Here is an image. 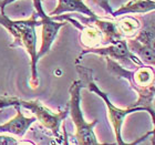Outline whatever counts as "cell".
Instances as JSON below:
<instances>
[{
  "label": "cell",
  "instance_id": "7",
  "mask_svg": "<svg viewBox=\"0 0 155 145\" xmlns=\"http://www.w3.org/2000/svg\"><path fill=\"white\" fill-rule=\"evenodd\" d=\"M126 42L130 50L143 63L155 68V49L150 42L147 33L141 32L136 36V38H131Z\"/></svg>",
  "mask_w": 155,
  "mask_h": 145
},
{
  "label": "cell",
  "instance_id": "11",
  "mask_svg": "<svg viewBox=\"0 0 155 145\" xmlns=\"http://www.w3.org/2000/svg\"><path fill=\"white\" fill-rule=\"evenodd\" d=\"M117 28L122 37H133L139 31L140 29V22L139 20L133 18V17H124L120 20L119 22H116Z\"/></svg>",
  "mask_w": 155,
  "mask_h": 145
},
{
  "label": "cell",
  "instance_id": "8",
  "mask_svg": "<svg viewBox=\"0 0 155 145\" xmlns=\"http://www.w3.org/2000/svg\"><path fill=\"white\" fill-rule=\"evenodd\" d=\"M15 107L17 109V114L8 122L0 125V133H10V134H15V135L21 137L28 132L30 126L32 125L37 120L35 116L28 117V116L23 115L20 105H16Z\"/></svg>",
  "mask_w": 155,
  "mask_h": 145
},
{
  "label": "cell",
  "instance_id": "10",
  "mask_svg": "<svg viewBox=\"0 0 155 145\" xmlns=\"http://www.w3.org/2000/svg\"><path fill=\"white\" fill-rule=\"evenodd\" d=\"M153 10H155V0H130L113 11L112 17L116 18L129 13H146Z\"/></svg>",
  "mask_w": 155,
  "mask_h": 145
},
{
  "label": "cell",
  "instance_id": "2",
  "mask_svg": "<svg viewBox=\"0 0 155 145\" xmlns=\"http://www.w3.org/2000/svg\"><path fill=\"white\" fill-rule=\"evenodd\" d=\"M84 87L81 80L72 82L69 89L70 100L68 103L69 114L75 126V139L81 145H95L99 144L97 135L94 133V126L97 124V120L92 122L85 121L81 110V90Z\"/></svg>",
  "mask_w": 155,
  "mask_h": 145
},
{
  "label": "cell",
  "instance_id": "4",
  "mask_svg": "<svg viewBox=\"0 0 155 145\" xmlns=\"http://www.w3.org/2000/svg\"><path fill=\"white\" fill-rule=\"evenodd\" d=\"M21 107L26 110H29L32 113L36 120L41 124L45 130L52 133V135L55 136L57 139H62L61 135V124L65 120V117L69 114L68 105L63 111L53 112L47 107L45 105L40 102L39 100H30L25 101L19 99V104Z\"/></svg>",
  "mask_w": 155,
  "mask_h": 145
},
{
  "label": "cell",
  "instance_id": "15",
  "mask_svg": "<svg viewBox=\"0 0 155 145\" xmlns=\"http://www.w3.org/2000/svg\"><path fill=\"white\" fill-rule=\"evenodd\" d=\"M11 2H13V0H1L0 1V10H5V8Z\"/></svg>",
  "mask_w": 155,
  "mask_h": 145
},
{
  "label": "cell",
  "instance_id": "5",
  "mask_svg": "<svg viewBox=\"0 0 155 145\" xmlns=\"http://www.w3.org/2000/svg\"><path fill=\"white\" fill-rule=\"evenodd\" d=\"M33 7L36 9L37 16L39 19L41 20L42 26V41L41 47L38 50L37 53V60H40L42 57L48 54L49 51L51 50V47L53 42L55 41V38L58 36L59 30L63 28L67 25V21H59L54 20L51 16H49L45 12V10L42 8L41 0H32Z\"/></svg>",
  "mask_w": 155,
  "mask_h": 145
},
{
  "label": "cell",
  "instance_id": "14",
  "mask_svg": "<svg viewBox=\"0 0 155 145\" xmlns=\"http://www.w3.org/2000/svg\"><path fill=\"white\" fill-rule=\"evenodd\" d=\"M18 140L13 139L9 135H0V145H17L20 144Z\"/></svg>",
  "mask_w": 155,
  "mask_h": 145
},
{
  "label": "cell",
  "instance_id": "13",
  "mask_svg": "<svg viewBox=\"0 0 155 145\" xmlns=\"http://www.w3.org/2000/svg\"><path fill=\"white\" fill-rule=\"evenodd\" d=\"M91 1L94 2L95 5H97L105 13L110 15V16L113 15V10H112V7H111L109 0H91Z\"/></svg>",
  "mask_w": 155,
  "mask_h": 145
},
{
  "label": "cell",
  "instance_id": "6",
  "mask_svg": "<svg viewBox=\"0 0 155 145\" xmlns=\"http://www.w3.org/2000/svg\"><path fill=\"white\" fill-rule=\"evenodd\" d=\"M87 53H94V54L103 55V57H109V58L113 59L115 61L123 62L126 64H134L136 67H141L143 65V63L134 53L129 49L127 42L124 39H120L117 41L107 44L105 47H95V48H89L82 50V52L80 53L79 58L77 60V63L81 60V58L84 54Z\"/></svg>",
  "mask_w": 155,
  "mask_h": 145
},
{
  "label": "cell",
  "instance_id": "16",
  "mask_svg": "<svg viewBox=\"0 0 155 145\" xmlns=\"http://www.w3.org/2000/svg\"><path fill=\"white\" fill-rule=\"evenodd\" d=\"M15 1H17V0H13V2H15Z\"/></svg>",
  "mask_w": 155,
  "mask_h": 145
},
{
  "label": "cell",
  "instance_id": "3",
  "mask_svg": "<svg viewBox=\"0 0 155 145\" xmlns=\"http://www.w3.org/2000/svg\"><path fill=\"white\" fill-rule=\"evenodd\" d=\"M16 23L20 30L21 36V44L26 48L28 54L30 55V69H31V79L30 85L32 89H36L39 85L38 71H37V27L41 26V20L39 19L37 13H33L29 19L26 20H16Z\"/></svg>",
  "mask_w": 155,
  "mask_h": 145
},
{
  "label": "cell",
  "instance_id": "12",
  "mask_svg": "<svg viewBox=\"0 0 155 145\" xmlns=\"http://www.w3.org/2000/svg\"><path fill=\"white\" fill-rule=\"evenodd\" d=\"M19 104V99L12 97H0V110L6 109V107H16Z\"/></svg>",
  "mask_w": 155,
  "mask_h": 145
},
{
  "label": "cell",
  "instance_id": "9",
  "mask_svg": "<svg viewBox=\"0 0 155 145\" xmlns=\"http://www.w3.org/2000/svg\"><path fill=\"white\" fill-rule=\"evenodd\" d=\"M64 12H79L87 17L97 16L82 0H58V6L49 13V16H59Z\"/></svg>",
  "mask_w": 155,
  "mask_h": 145
},
{
  "label": "cell",
  "instance_id": "1",
  "mask_svg": "<svg viewBox=\"0 0 155 145\" xmlns=\"http://www.w3.org/2000/svg\"><path fill=\"white\" fill-rule=\"evenodd\" d=\"M77 71L79 73V75L81 77L80 80L82 81L84 87L89 89L90 92L95 93L97 97H100L104 101V103H105V105L107 107V117L110 120L112 127H113L114 134H115L116 143L120 145L125 144V142L122 140L123 122H124V120H125V117L127 115H130V114H132L134 112H142V109L141 107H132V105H129L125 109H119V107H115L111 102L110 99H109V95L102 90H100V87H97V83L94 82L92 70L85 68V67H82V65L77 64Z\"/></svg>",
  "mask_w": 155,
  "mask_h": 145
}]
</instances>
